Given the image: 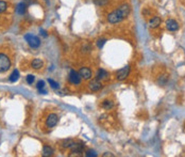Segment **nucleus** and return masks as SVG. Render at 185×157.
Wrapping results in <instances>:
<instances>
[{"label":"nucleus","instance_id":"f257e3e1","mask_svg":"<svg viewBox=\"0 0 185 157\" xmlns=\"http://www.w3.org/2000/svg\"><path fill=\"white\" fill-rule=\"evenodd\" d=\"M11 64L12 62H11L10 57L3 53H0V74L7 72L11 67Z\"/></svg>","mask_w":185,"mask_h":157},{"label":"nucleus","instance_id":"f03ea898","mask_svg":"<svg viewBox=\"0 0 185 157\" xmlns=\"http://www.w3.org/2000/svg\"><path fill=\"white\" fill-rule=\"evenodd\" d=\"M115 12L117 13V15H118L122 20H125L127 16H129V14H130L131 8H130V5L129 4H122V5H120L117 10H115Z\"/></svg>","mask_w":185,"mask_h":157},{"label":"nucleus","instance_id":"7ed1b4c3","mask_svg":"<svg viewBox=\"0 0 185 157\" xmlns=\"http://www.w3.org/2000/svg\"><path fill=\"white\" fill-rule=\"evenodd\" d=\"M25 40L28 42L29 46L32 48H37V47H39V45H41V40H39V37H37L35 36H32V34H26Z\"/></svg>","mask_w":185,"mask_h":157},{"label":"nucleus","instance_id":"20e7f679","mask_svg":"<svg viewBox=\"0 0 185 157\" xmlns=\"http://www.w3.org/2000/svg\"><path fill=\"white\" fill-rule=\"evenodd\" d=\"M129 74H130V65H126L116 73V78L119 81H122L129 76Z\"/></svg>","mask_w":185,"mask_h":157},{"label":"nucleus","instance_id":"39448f33","mask_svg":"<svg viewBox=\"0 0 185 157\" xmlns=\"http://www.w3.org/2000/svg\"><path fill=\"white\" fill-rule=\"evenodd\" d=\"M81 76H80L79 72L75 71V70H71L70 73H69V81L72 83V85H80L81 83Z\"/></svg>","mask_w":185,"mask_h":157},{"label":"nucleus","instance_id":"423d86ee","mask_svg":"<svg viewBox=\"0 0 185 157\" xmlns=\"http://www.w3.org/2000/svg\"><path fill=\"white\" fill-rule=\"evenodd\" d=\"M58 120H59V118L55 113H50L46 119V126L48 128H52V127H54L57 125Z\"/></svg>","mask_w":185,"mask_h":157},{"label":"nucleus","instance_id":"0eeeda50","mask_svg":"<svg viewBox=\"0 0 185 157\" xmlns=\"http://www.w3.org/2000/svg\"><path fill=\"white\" fill-rule=\"evenodd\" d=\"M88 88H90V91L97 92V91L102 89V83H101L100 80L96 78V79H93V80L90 81V83H88Z\"/></svg>","mask_w":185,"mask_h":157},{"label":"nucleus","instance_id":"6e6552de","mask_svg":"<svg viewBox=\"0 0 185 157\" xmlns=\"http://www.w3.org/2000/svg\"><path fill=\"white\" fill-rule=\"evenodd\" d=\"M79 74L80 76H81L82 78H84V79H90L93 76V73H92V70L88 69V67H81L79 71Z\"/></svg>","mask_w":185,"mask_h":157},{"label":"nucleus","instance_id":"1a4fd4ad","mask_svg":"<svg viewBox=\"0 0 185 157\" xmlns=\"http://www.w3.org/2000/svg\"><path fill=\"white\" fill-rule=\"evenodd\" d=\"M69 149H70L71 153H74V154H82L83 150H84V145H83L82 143H75L74 142Z\"/></svg>","mask_w":185,"mask_h":157},{"label":"nucleus","instance_id":"9d476101","mask_svg":"<svg viewBox=\"0 0 185 157\" xmlns=\"http://www.w3.org/2000/svg\"><path fill=\"white\" fill-rule=\"evenodd\" d=\"M166 28L169 31H176L179 29V24L175 20H166Z\"/></svg>","mask_w":185,"mask_h":157},{"label":"nucleus","instance_id":"9b49d317","mask_svg":"<svg viewBox=\"0 0 185 157\" xmlns=\"http://www.w3.org/2000/svg\"><path fill=\"white\" fill-rule=\"evenodd\" d=\"M108 20L111 24H117V23H119V21H121V18L117 15V13L115 12V11H113V12L110 13L108 15Z\"/></svg>","mask_w":185,"mask_h":157},{"label":"nucleus","instance_id":"f8f14e48","mask_svg":"<svg viewBox=\"0 0 185 157\" xmlns=\"http://www.w3.org/2000/svg\"><path fill=\"white\" fill-rule=\"evenodd\" d=\"M26 11H27V2H25V1L19 2L17 5V8H16V12L20 15H23L26 13Z\"/></svg>","mask_w":185,"mask_h":157},{"label":"nucleus","instance_id":"ddd939ff","mask_svg":"<svg viewBox=\"0 0 185 157\" xmlns=\"http://www.w3.org/2000/svg\"><path fill=\"white\" fill-rule=\"evenodd\" d=\"M108 77H109V73L103 69L99 70V71L97 72V75H96V78L99 79V80H104V79H106Z\"/></svg>","mask_w":185,"mask_h":157},{"label":"nucleus","instance_id":"4468645a","mask_svg":"<svg viewBox=\"0 0 185 157\" xmlns=\"http://www.w3.org/2000/svg\"><path fill=\"white\" fill-rule=\"evenodd\" d=\"M161 25V18L160 17H153L149 20V27L150 28H157Z\"/></svg>","mask_w":185,"mask_h":157},{"label":"nucleus","instance_id":"2eb2a0df","mask_svg":"<svg viewBox=\"0 0 185 157\" xmlns=\"http://www.w3.org/2000/svg\"><path fill=\"white\" fill-rule=\"evenodd\" d=\"M43 65H44V62L41 59H34L33 61H32V67L35 70H39L42 69Z\"/></svg>","mask_w":185,"mask_h":157},{"label":"nucleus","instance_id":"dca6fc26","mask_svg":"<svg viewBox=\"0 0 185 157\" xmlns=\"http://www.w3.org/2000/svg\"><path fill=\"white\" fill-rule=\"evenodd\" d=\"M18 78H19V73H18L17 70H14L12 74H11V76L9 77V79L11 82H16L18 80Z\"/></svg>","mask_w":185,"mask_h":157},{"label":"nucleus","instance_id":"f3484780","mask_svg":"<svg viewBox=\"0 0 185 157\" xmlns=\"http://www.w3.org/2000/svg\"><path fill=\"white\" fill-rule=\"evenodd\" d=\"M53 154V150L50 147H48V145H45L44 148H43V155L44 156H50Z\"/></svg>","mask_w":185,"mask_h":157},{"label":"nucleus","instance_id":"a211bd4d","mask_svg":"<svg viewBox=\"0 0 185 157\" xmlns=\"http://www.w3.org/2000/svg\"><path fill=\"white\" fill-rule=\"evenodd\" d=\"M114 106V104H113V102L112 101H109V99H106V101H104L102 103V107L104 108V109H106V110H110V109H112Z\"/></svg>","mask_w":185,"mask_h":157},{"label":"nucleus","instance_id":"6ab92c4d","mask_svg":"<svg viewBox=\"0 0 185 157\" xmlns=\"http://www.w3.org/2000/svg\"><path fill=\"white\" fill-rule=\"evenodd\" d=\"M167 81H168V76L167 75H162L159 79H157V82H159V85L160 86H164L167 83Z\"/></svg>","mask_w":185,"mask_h":157},{"label":"nucleus","instance_id":"aec40b11","mask_svg":"<svg viewBox=\"0 0 185 157\" xmlns=\"http://www.w3.org/2000/svg\"><path fill=\"white\" fill-rule=\"evenodd\" d=\"M8 8V4L5 1H0V13H3Z\"/></svg>","mask_w":185,"mask_h":157},{"label":"nucleus","instance_id":"412c9836","mask_svg":"<svg viewBox=\"0 0 185 157\" xmlns=\"http://www.w3.org/2000/svg\"><path fill=\"white\" fill-rule=\"evenodd\" d=\"M48 82L50 83V86H51V88H53V89H58L59 88V83L58 82H55L54 80H52V79H48Z\"/></svg>","mask_w":185,"mask_h":157},{"label":"nucleus","instance_id":"4be33fe9","mask_svg":"<svg viewBox=\"0 0 185 157\" xmlns=\"http://www.w3.org/2000/svg\"><path fill=\"white\" fill-rule=\"evenodd\" d=\"M34 79H35V78H34L33 75H28V76H27V82H28L29 85H32V83L34 82Z\"/></svg>","mask_w":185,"mask_h":157},{"label":"nucleus","instance_id":"5701e85b","mask_svg":"<svg viewBox=\"0 0 185 157\" xmlns=\"http://www.w3.org/2000/svg\"><path fill=\"white\" fill-rule=\"evenodd\" d=\"M36 88L39 89V90H42V89H44L45 88V81L39 80V82H37V85H36Z\"/></svg>","mask_w":185,"mask_h":157},{"label":"nucleus","instance_id":"b1692460","mask_svg":"<svg viewBox=\"0 0 185 157\" xmlns=\"http://www.w3.org/2000/svg\"><path fill=\"white\" fill-rule=\"evenodd\" d=\"M86 156L87 157H92V156H97V154H96V152L95 151H93V150H90V151H87L86 152Z\"/></svg>","mask_w":185,"mask_h":157},{"label":"nucleus","instance_id":"393cba45","mask_svg":"<svg viewBox=\"0 0 185 157\" xmlns=\"http://www.w3.org/2000/svg\"><path fill=\"white\" fill-rule=\"evenodd\" d=\"M104 43H105V40H99L98 42H97L98 47H99V48H102L103 45H104Z\"/></svg>","mask_w":185,"mask_h":157},{"label":"nucleus","instance_id":"a878e982","mask_svg":"<svg viewBox=\"0 0 185 157\" xmlns=\"http://www.w3.org/2000/svg\"><path fill=\"white\" fill-rule=\"evenodd\" d=\"M95 1H96V3L97 4H104L106 1H108V0H95Z\"/></svg>","mask_w":185,"mask_h":157}]
</instances>
